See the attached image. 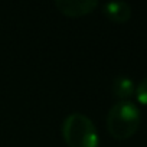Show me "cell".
<instances>
[{"label": "cell", "mask_w": 147, "mask_h": 147, "mask_svg": "<svg viewBox=\"0 0 147 147\" xmlns=\"http://www.w3.org/2000/svg\"><path fill=\"white\" fill-rule=\"evenodd\" d=\"M102 13L115 23H124L131 18V6L127 2H107L102 5Z\"/></svg>", "instance_id": "4"}, {"label": "cell", "mask_w": 147, "mask_h": 147, "mask_svg": "<svg viewBox=\"0 0 147 147\" xmlns=\"http://www.w3.org/2000/svg\"><path fill=\"white\" fill-rule=\"evenodd\" d=\"M134 95L137 98V101L143 105H147V77H144L136 87L134 90Z\"/></svg>", "instance_id": "6"}, {"label": "cell", "mask_w": 147, "mask_h": 147, "mask_svg": "<svg viewBox=\"0 0 147 147\" xmlns=\"http://www.w3.org/2000/svg\"><path fill=\"white\" fill-rule=\"evenodd\" d=\"M62 137L68 147H100L94 121L82 113H71L62 123Z\"/></svg>", "instance_id": "2"}, {"label": "cell", "mask_w": 147, "mask_h": 147, "mask_svg": "<svg viewBox=\"0 0 147 147\" xmlns=\"http://www.w3.org/2000/svg\"><path fill=\"white\" fill-rule=\"evenodd\" d=\"M53 5L62 15L78 18L94 12L100 3L97 0H55Z\"/></svg>", "instance_id": "3"}, {"label": "cell", "mask_w": 147, "mask_h": 147, "mask_svg": "<svg viewBox=\"0 0 147 147\" xmlns=\"http://www.w3.org/2000/svg\"><path fill=\"white\" fill-rule=\"evenodd\" d=\"M111 90H113V95L115 98H118V101H127L134 94L136 85H134V82L130 77L118 75L113 80Z\"/></svg>", "instance_id": "5"}, {"label": "cell", "mask_w": 147, "mask_h": 147, "mask_svg": "<svg viewBox=\"0 0 147 147\" xmlns=\"http://www.w3.org/2000/svg\"><path fill=\"white\" fill-rule=\"evenodd\" d=\"M140 123V108L130 100L117 101L115 104H113L105 118L108 133L117 140H125L131 137L138 130Z\"/></svg>", "instance_id": "1"}]
</instances>
